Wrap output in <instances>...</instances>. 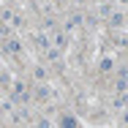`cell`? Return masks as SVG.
<instances>
[{"instance_id":"1","label":"cell","mask_w":128,"mask_h":128,"mask_svg":"<svg viewBox=\"0 0 128 128\" xmlns=\"http://www.w3.org/2000/svg\"><path fill=\"white\" fill-rule=\"evenodd\" d=\"M66 44H68V36H63V33H57L52 41V46H57V49H66Z\"/></svg>"},{"instance_id":"2","label":"cell","mask_w":128,"mask_h":128,"mask_svg":"<svg viewBox=\"0 0 128 128\" xmlns=\"http://www.w3.org/2000/svg\"><path fill=\"white\" fill-rule=\"evenodd\" d=\"M112 66H114V63H112L109 57H104V60H101V71H104V74H106V71H112Z\"/></svg>"},{"instance_id":"3","label":"cell","mask_w":128,"mask_h":128,"mask_svg":"<svg viewBox=\"0 0 128 128\" xmlns=\"http://www.w3.org/2000/svg\"><path fill=\"white\" fill-rule=\"evenodd\" d=\"M8 49L11 52H22V41H8Z\"/></svg>"},{"instance_id":"4","label":"cell","mask_w":128,"mask_h":128,"mask_svg":"<svg viewBox=\"0 0 128 128\" xmlns=\"http://www.w3.org/2000/svg\"><path fill=\"white\" fill-rule=\"evenodd\" d=\"M36 79H46V71L44 68H36Z\"/></svg>"},{"instance_id":"5","label":"cell","mask_w":128,"mask_h":128,"mask_svg":"<svg viewBox=\"0 0 128 128\" xmlns=\"http://www.w3.org/2000/svg\"><path fill=\"white\" fill-rule=\"evenodd\" d=\"M52 3H54V6H60V3H63V0H52Z\"/></svg>"}]
</instances>
